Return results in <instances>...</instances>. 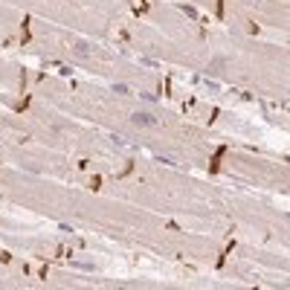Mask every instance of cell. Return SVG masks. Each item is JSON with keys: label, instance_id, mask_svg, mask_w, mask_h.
Listing matches in <instances>:
<instances>
[{"label": "cell", "instance_id": "obj_1", "mask_svg": "<svg viewBox=\"0 0 290 290\" xmlns=\"http://www.w3.org/2000/svg\"><path fill=\"white\" fill-rule=\"evenodd\" d=\"M131 122H134L136 128H154V125H157V116H154V114H142V111H136V114L131 116Z\"/></svg>", "mask_w": 290, "mask_h": 290}, {"label": "cell", "instance_id": "obj_2", "mask_svg": "<svg viewBox=\"0 0 290 290\" xmlns=\"http://www.w3.org/2000/svg\"><path fill=\"white\" fill-rule=\"evenodd\" d=\"M76 50L82 52V55H87V52H90V47H87V44H84V41H79V44H76Z\"/></svg>", "mask_w": 290, "mask_h": 290}]
</instances>
